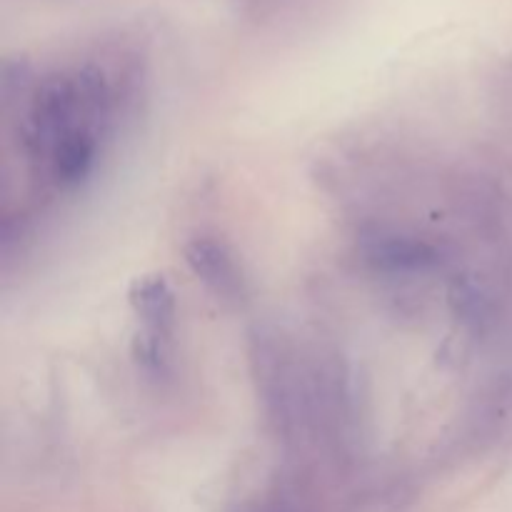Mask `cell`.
Listing matches in <instances>:
<instances>
[{"label":"cell","instance_id":"7a4b0ae2","mask_svg":"<svg viewBox=\"0 0 512 512\" xmlns=\"http://www.w3.org/2000/svg\"><path fill=\"white\" fill-rule=\"evenodd\" d=\"M185 263L195 278L223 303L245 298V278L235 255L213 238H195L185 245Z\"/></svg>","mask_w":512,"mask_h":512},{"label":"cell","instance_id":"6da1fadb","mask_svg":"<svg viewBox=\"0 0 512 512\" xmlns=\"http://www.w3.org/2000/svg\"><path fill=\"white\" fill-rule=\"evenodd\" d=\"M130 305L143 323L140 360L148 368H160L175 325V295L163 275H143L130 285Z\"/></svg>","mask_w":512,"mask_h":512},{"label":"cell","instance_id":"277c9868","mask_svg":"<svg viewBox=\"0 0 512 512\" xmlns=\"http://www.w3.org/2000/svg\"><path fill=\"white\" fill-rule=\"evenodd\" d=\"M365 260L380 273H423L435 265V250L418 238L375 235L365 243Z\"/></svg>","mask_w":512,"mask_h":512},{"label":"cell","instance_id":"3957f363","mask_svg":"<svg viewBox=\"0 0 512 512\" xmlns=\"http://www.w3.org/2000/svg\"><path fill=\"white\" fill-rule=\"evenodd\" d=\"M98 148L100 135L93 130H80L60 140L43 160L50 183L58 190H75L80 183H85L98 160Z\"/></svg>","mask_w":512,"mask_h":512}]
</instances>
